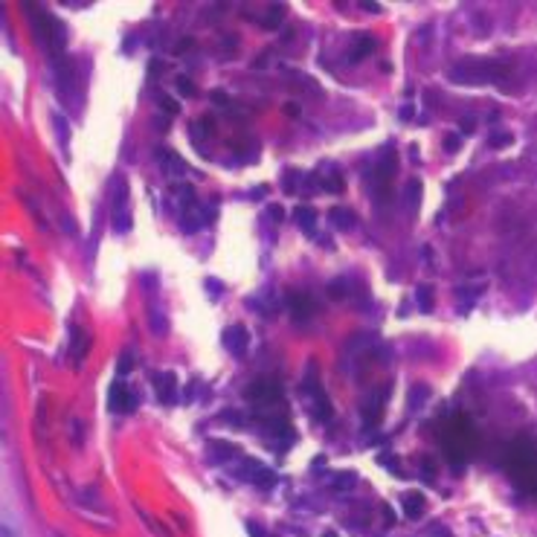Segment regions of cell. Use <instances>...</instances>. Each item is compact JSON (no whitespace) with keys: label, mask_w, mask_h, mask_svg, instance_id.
Masks as SVG:
<instances>
[{"label":"cell","mask_w":537,"mask_h":537,"mask_svg":"<svg viewBox=\"0 0 537 537\" xmlns=\"http://www.w3.org/2000/svg\"><path fill=\"white\" fill-rule=\"evenodd\" d=\"M52 125H55V131H58L61 148L67 151V142H70V125H67V119H64V116H52Z\"/></svg>","instance_id":"cell-21"},{"label":"cell","mask_w":537,"mask_h":537,"mask_svg":"<svg viewBox=\"0 0 537 537\" xmlns=\"http://www.w3.org/2000/svg\"><path fill=\"white\" fill-rule=\"evenodd\" d=\"M235 477L244 479V482H253V485H259V488H270L276 482L273 470L264 465V462H259V459H244L241 467L235 470Z\"/></svg>","instance_id":"cell-2"},{"label":"cell","mask_w":537,"mask_h":537,"mask_svg":"<svg viewBox=\"0 0 537 537\" xmlns=\"http://www.w3.org/2000/svg\"><path fill=\"white\" fill-rule=\"evenodd\" d=\"M247 528H250V534H253V537H264V531L256 526V523H247Z\"/></svg>","instance_id":"cell-40"},{"label":"cell","mask_w":537,"mask_h":537,"mask_svg":"<svg viewBox=\"0 0 537 537\" xmlns=\"http://www.w3.org/2000/svg\"><path fill=\"white\" fill-rule=\"evenodd\" d=\"M247 401H253V404H279V398H282V389H279V384L276 381H256V384L247 386Z\"/></svg>","instance_id":"cell-4"},{"label":"cell","mask_w":537,"mask_h":537,"mask_svg":"<svg viewBox=\"0 0 537 537\" xmlns=\"http://www.w3.org/2000/svg\"><path fill=\"white\" fill-rule=\"evenodd\" d=\"M174 87H177V93H180V96H195V93H198L195 81H189L186 76H177V79H174Z\"/></svg>","instance_id":"cell-26"},{"label":"cell","mask_w":537,"mask_h":537,"mask_svg":"<svg viewBox=\"0 0 537 537\" xmlns=\"http://www.w3.org/2000/svg\"><path fill=\"white\" fill-rule=\"evenodd\" d=\"M413 116H416L413 105H404V108H401V119H413Z\"/></svg>","instance_id":"cell-39"},{"label":"cell","mask_w":537,"mask_h":537,"mask_svg":"<svg viewBox=\"0 0 537 537\" xmlns=\"http://www.w3.org/2000/svg\"><path fill=\"white\" fill-rule=\"evenodd\" d=\"M323 537H337V531H325V534H323Z\"/></svg>","instance_id":"cell-42"},{"label":"cell","mask_w":537,"mask_h":537,"mask_svg":"<svg viewBox=\"0 0 537 537\" xmlns=\"http://www.w3.org/2000/svg\"><path fill=\"white\" fill-rule=\"evenodd\" d=\"M355 485H357V473H337V477L331 479V488H334V491H352Z\"/></svg>","instance_id":"cell-20"},{"label":"cell","mask_w":537,"mask_h":537,"mask_svg":"<svg viewBox=\"0 0 537 537\" xmlns=\"http://www.w3.org/2000/svg\"><path fill=\"white\" fill-rule=\"evenodd\" d=\"M288 311L294 314V320H305V317L314 311V302H311V296H305V294H291L288 296Z\"/></svg>","instance_id":"cell-10"},{"label":"cell","mask_w":537,"mask_h":537,"mask_svg":"<svg viewBox=\"0 0 537 537\" xmlns=\"http://www.w3.org/2000/svg\"><path fill=\"white\" fill-rule=\"evenodd\" d=\"M212 102H215V105H224V108L230 105V99H227V93H221V90H212Z\"/></svg>","instance_id":"cell-35"},{"label":"cell","mask_w":537,"mask_h":537,"mask_svg":"<svg viewBox=\"0 0 537 537\" xmlns=\"http://www.w3.org/2000/svg\"><path fill=\"white\" fill-rule=\"evenodd\" d=\"M209 453H212L215 462H233V459L238 456V447L230 445V441H212Z\"/></svg>","instance_id":"cell-15"},{"label":"cell","mask_w":537,"mask_h":537,"mask_svg":"<svg viewBox=\"0 0 537 537\" xmlns=\"http://www.w3.org/2000/svg\"><path fill=\"white\" fill-rule=\"evenodd\" d=\"M328 294L331 296H337V299H340V296L345 294V288H343V282H334V285H328Z\"/></svg>","instance_id":"cell-34"},{"label":"cell","mask_w":537,"mask_h":537,"mask_svg":"<svg viewBox=\"0 0 537 537\" xmlns=\"http://www.w3.org/2000/svg\"><path fill=\"white\" fill-rule=\"evenodd\" d=\"M206 291H209V294H224V288L218 285V279H206Z\"/></svg>","instance_id":"cell-36"},{"label":"cell","mask_w":537,"mask_h":537,"mask_svg":"<svg viewBox=\"0 0 537 537\" xmlns=\"http://www.w3.org/2000/svg\"><path fill=\"white\" fill-rule=\"evenodd\" d=\"M320 186L325 192H343V177H340V172H331L325 177H320Z\"/></svg>","instance_id":"cell-22"},{"label":"cell","mask_w":537,"mask_h":537,"mask_svg":"<svg viewBox=\"0 0 537 537\" xmlns=\"http://www.w3.org/2000/svg\"><path fill=\"white\" fill-rule=\"evenodd\" d=\"M154 392L163 404H174L177 401V375L174 372H160L154 375Z\"/></svg>","instance_id":"cell-6"},{"label":"cell","mask_w":537,"mask_h":537,"mask_svg":"<svg viewBox=\"0 0 537 537\" xmlns=\"http://www.w3.org/2000/svg\"><path fill=\"white\" fill-rule=\"evenodd\" d=\"M282 20H285V9L276 3V6H270V9H267V15L262 18V26H264V29H279V26H282Z\"/></svg>","instance_id":"cell-18"},{"label":"cell","mask_w":537,"mask_h":537,"mask_svg":"<svg viewBox=\"0 0 537 537\" xmlns=\"http://www.w3.org/2000/svg\"><path fill=\"white\" fill-rule=\"evenodd\" d=\"M157 160H160L163 169L172 172L174 177H183V174H186V163H183L174 151H169V148H157Z\"/></svg>","instance_id":"cell-12"},{"label":"cell","mask_w":537,"mask_h":537,"mask_svg":"<svg viewBox=\"0 0 537 537\" xmlns=\"http://www.w3.org/2000/svg\"><path fill=\"white\" fill-rule=\"evenodd\" d=\"M294 218H296V224L302 227L305 233H314V227H317V212L311 209V206H296V209H294Z\"/></svg>","instance_id":"cell-16"},{"label":"cell","mask_w":537,"mask_h":537,"mask_svg":"<svg viewBox=\"0 0 537 537\" xmlns=\"http://www.w3.org/2000/svg\"><path fill=\"white\" fill-rule=\"evenodd\" d=\"M459 128H462V134H473V131H477V122L470 119V116H465V119H462V125H459Z\"/></svg>","instance_id":"cell-32"},{"label":"cell","mask_w":537,"mask_h":537,"mask_svg":"<svg viewBox=\"0 0 537 537\" xmlns=\"http://www.w3.org/2000/svg\"><path fill=\"white\" fill-rule=\"evenodd\" d=\"M145 317H148V328H151L154 337H166V331H169V317L163 314V308L157 302L148 305V311H145Z\"/></svg>","instance_id":"cell-9"},{"label":"cell","mask_w":537,"mask_h":537,"mask_svg":"<svg viewBox=\"0 0 537 537\" xmlns=\"http://www.w3.org/2000/svg\"><path fill=\"white\" fill-rule=\"evenodd\" d=\"M363 9H366V12H377V6L372 3V0H363Z\"/></svg>","instance_id":"cell-41"},{"label":"cell","mask_w":537,"mask_h":537,"mask_svg":"<svg viewBox=\"0 0 537 537\" xmlns=\"http://www.w3.org/2000/svg\"><path fill=\"white\" fill-rule=\"evenodd\" d=\"M305 406H308V413L317 418V421H328V418L334 416V409H331V401L325 398V389L320 386V381H317L314 375L305 381Z\"/></svg>","instance_id":"cell-1"},{"label":"cell","mask_w":537,"mask_h":537,"mask_svg":"<svg viewBox=\"0 0 537 537\" xmlns=\"http://www.w3.org/2000/svg\"><path fill=\"white\" fill-rule=\"evenodd\" d=\"M206 119H209V116H206ZM206 119H198V122H192V125H189V137H192L195 142H198V145H201V140L203 137H206V131H209V122Z\"/></svg>","instance_id":"cell-24"},{"label":"cell","mask_w":537,"mask_h":537,"mask_svg":"<svg viewBox=\"0 0 537 537\" xmlns=\"http://www.w3.org/2000/svg\"><path fill=\"white\" fill-rule=\"evenodd\" d=\"M372 50H375V38H372V35H360V38L355 41L352 52H349V61H363Z\"/></svg>","instance_id":"cell-14"},{"label":"cell","mask_w":537,"mask_h":537,"mask_svg":"<svg viewBox=\"0 0 537 537\" xmlns=\"http://www.w3.org/2000/svg\"><path fill=\"white\" fill-rule=\"evenodd\" d=\"M131 369H134V355H131V352H125V355L119 357L116 372H119V377H125V375H131Z\"/></svg>","instance_id":"cell-27"},{"label":"cell","mask_w":537,"mask_h":537,"mask_svg":"<svg viewBox=\"0 0 537 537\" xmlns=\"http://www.w3.org/2000/svg\"><path fill=\"white\" fill-rule=\"evenodd\" d=\"M459 148H462V137H459V134H445V151L456 154Z\"/></svg>","instance_id":"cell-29"},{"label":"cell","mask_w":537,"mask_h":537,"mask_svg":"<svg viewBox=\"0 0 537 537\" xmlns=\"http://www.w3.org/2000/svg\"><path fill=\"white\" fill-rule=\"evenodd\" d=\"M401 508H404V514L409 520H418L421 514H424V508H427L424 494H421V491H406L404 497H401Z\"/></svg>","instance_id":"cell-8"},{"label":"cell","mask_w":537,"mask_h":537,"mask_svg":"<svg viewBox=\"0 0 537 537\" xmlns=\"http://www.w3.org/2000/svg\"><path fill=\"white\" fill-rule=\"evenodd\" d=\"M299 180H302V174L299 172H294V169H288V172L282 174V186H285V192H299V189H302V186H299Z\"/></svg>","instance_id":"cell-23"},{"label":"cell","mask_w":537,"mask_h":537,"mask_svg":"<svg viewBox=\"0 0 537 537\" xmlns=\"http://www.w3.org/2000/svg\"><path fill=\"white\" fill-rule=\"evenodd\" d=\"M157 102H160V108H163L166 113H172V116H177V113H180V102H177V99H172V96L160 93V96H157Z\"/></svg>","instance_id":"cell-25"},{"label":"cell","mask_w":537,"mask_h":537,"mask_svg":"<svg viewBox=\"0 0 537 537\" xmlns=\"http://www.w3.org/2000/svg\"><path fill=\"white\" fill-rule=\"evenodd\" d=\"M148 70H151V76H154V79H157V76H160V70H163V61H160V58H154Z\"/></svg>","instance_id":"cell-38"},{"label":"cell","mask_w":537,"mask_h":537,"mask_svg":"<svg viewBox=\"0 0 537 537\" xmlns=\"http://www.w3.org/2000/svg\"><path fill=\"white\" fill-rule=\"evenodd\" d=\"M108 409L111 413H134L137 409V398L134 392L125 386V381H113L111 389H108Z\"/></svg>","instance_id":"cell-3"},{"label":"cell","mask_w":537,"mask_h":537,"mask_svg":"<svg viewBox=\"0 0 537 537\" xmlns=\"http://www.w3.org/2000/svg\"><path fill=\"white\" fill-rule=\"evenodd\" d=\"M328 224L334 227V230H340V233H345V230H352L357 224L355 212L352 209H343V206H334L331 212H328Z\"/></svg>","instance_id":"cell-11"},{"label":"cell","mask_w":537,"mask_h":537,"mask_svg":"<svg viewBox=\"0 0 537 537\" xmlns=\"http://www.w3.org/2000/svg\"><path fill=\"white\" fill-rule=\"evenodd\" d=\"M395 145H386L384 148V157L377 160V180H381V189H386V183L392 180V174H395Z\"/></svg>","instance_id":"cell-7"},{"label":"cell","mask_w":537,"mask_h":537,"mask_svg":"<svg viewBox=\"0 0 537 537\" xmlns=\"http://www.w3.org/2000/svg\"><path fill=\"white\" fill-rule=\"evenodd\" d=\"M416 299H418V308H421L424 314H430V311H433V288H430V285H421V288H418Z\"/></svg>","instance_id":"cell-19"},{"label":"cell","mask_w":537,"mask_h":537,"mask_svg":"<svg viewBox=\"0 0 537 537\" xmlns=\"http://www.w3.org/2000/svg\"><path fill=\"white\" fill-rule=\"evenodd\" d=\"M0 537H20V534H18V528L12 526V523L3 520V531H0Z\"/></svg>","instance_id":"cell-33"},{"label":"cell","mask_w":537,"mask_h":537,"mask_svg":"<svg viewBox=\"0 0 537 537\" xmlns=\"http://www.w3.org/2000/svg\"><path fill=\"white\" fill-rule=\"evenodd\" d=\"M267 212H270V221H285V209L282 206H279V203H270V206H267Z\"/></svg>","instance_id":"cell-30"},{"label":"cell","mask_w":537,"mask_h":537,"mask_svg":"<svg viewBox=\"0 0 537 537\" xmlns=\"http://www.w3.org/2000/svg\"><path fill=\"white\" fill-rule=\"evenodd\" d=\"M221 343H224V349H227L230 355L244 357L247 355V349H250V331H247L244 325H230V328L224 331Z\"/></svg>","instance_id":"cell-5"},{"label":"cell","mask_w":537,"mask_h":537,"mask_svg":"<svg viewBox=\"0 0 537 537\" xmlns=\"http://www.w3.org/2000/svg\"><path fill=\"white\" fill-rule=\"evenodd\" d=\"M430 401V389H427L424 384H416L413 389H409V409L416 413V409H421V406Z\"/></svg>","instance_id":"cell-17"},{"label":"cell","mask_w":537,"mask_h":537,"mask_svg":"<svg viewBox=\"0 0 537 537\" xmlns=\"http://www.w3.org/2000/svg\"><path fill=\"white\" fill-rule=\"evenodd\" d=\"M142 288H145V291H157V276L154 273H142Z\"/></svg>","instance_id":"cell-31"},{"label":"cell","mask_w":537,"mask_h":537,"mask_svg":"<svg viewBox=\"0 0 537 537\" xmlns=\"http://www.w3.org/2000/svg\"><path fill=\"white\" fill-rule=\"evenodd\" d=\"M189 47H195V41H192V38H183L180 44H177V50H174V52H186Z\"/></svg>","instance_id":"cell-37"},{"label":"cell","mask_w":537,"mask_h":537,"mask_svg":"<svg viewBox=\"0 0 537 537\" xmlns=\"http://www.w3.org/2000/svg\"><path fill=\"white\" fill-rule=\"evenodd\" d=\"M511 140H514V137H511V134L508 131H499V134H491V145H494V148H506V145H511Z\"/></svg>","instance_id":"cell-28"},{"label":"cell","mask_w":537,"mask_h":537,"mask_svg":"<svg viewBox=\"0 0 537 537\" xmlns=\"http://www.w3.org/2000/svg\"><path fill=\"white\" fill-rule=\"evenodd\" d=\"M421 180L418 177H413V180H406L404 186V201H406V209L409 212H418V206H421Z\"/></svg>","instance_id":"cell-13"}]
</instances>
